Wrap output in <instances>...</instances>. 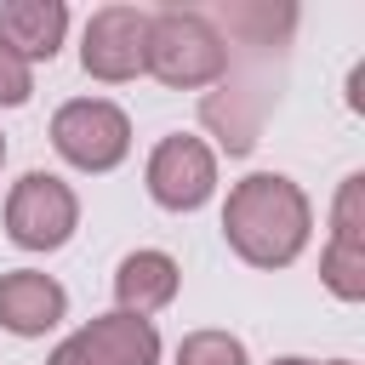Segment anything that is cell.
Here are the masks:
<instances>
[{
	"instance_id": "6da1fadb",
	"label": "cell",
	"mask_w": 365,
	"mask_h": 365,
	"mask_svg": "<svg viewBox=\"0 0 365 365\" xmlns=\"http://www.w3.org/2000/svg\"><path fill=\"white\" fill-rule=\"evenodd\" d=\"M308 228H314V205H308V194L291 177L257 171V177L228 188L222 240L234 245L240 262H251V268H291L302 257V245H308Z\"/></svg>"
},
{
	"instance_id": "7a4b0ae2",
	"label": "cell",
	"mask_w": 365,
	"mask_h": 365,
	"mask_svg": "<svg viewBox=\"0 0 365 365\" xmlns=\"http://www.w3.org/2000/svg\"><path fill=\"white\" fill-rule=\"evenodd\" d=\"M143 68L171 91H200V86H217L228 74V46L211 29V17L165 6V11H148Z\"/></svg>"
},
{
	"instance_id": "3957f363",
	"label": "cell",
	"mask_w": 365,
	"mask_h": 365,
	"mask_svg": "<svg viewBox=\"0 0 365 365\" xmlns=\"http://www.w3.org/2000/svg\"><path fill=\"white\" fill-rule=\"evenodd\" d=\"M51 148L80 171H114L131 154V120L108 97H74L51 114Z\"/></svg>"
},
{
	"instance_id": "277c9868",
	"label": "cell",
	"mask_w": 365,
	"mask_h": 365,
	"mask_svg": "<svg viewBox=\"0 0 365 365\" xmlns=\"http://www.w3.org/2000/svg\"><path fill=\"white\" fill-rule=\"evenodd\" d=\"M80 228V200L51 171H23L6 194V234L23 251H57Z\"/></svg>"
},
{
	"instance_id": "5b68a950",
	"label": "cell",
	"mask_w": 365,
	"mask_h": 365,
	"mask_svg": "<svg viewBox=\"0 0 365 365\" xmlns=\"http://www.w3.org/2000/svg\"><path fill=\"white\" fill-rule=\"evenodd\" d=\"M148 194L165 211H200L217 194V154L194 131H171L148 154Z\"/></svg>"
},
{
	"instance_id": "8992f818",
	"label": "cell",
	"mask_w": 365,
	"mask_h": 365,
	"mask_svg": "<svg viewBox=\"0 0 365 365\" xmlns=\"http://www.w3.org/2000/svg\"><path fill=\"white\" fill-rule=\"evenodd\" d=\"M143 40H148V11H137V6H103L86 23L80 68L91 80H103V86L137 80L143 74Z\"/></svg>"
},
{
	"instance_id": "52a82bcc",
	"label": "cell",
	"mask_w": 365,
	"mask_h": 365,
	"mask_svg": "<svg viewBox=\"0 0 365 365\" xmlns=\"http://www.w3.org/2000/svg\"><path fill=\"white\" fill-rule=\"evenodd\" d=\"M68 314V291L40 274V268H11L0 274V331L11 336H46Z\"/></svg>"
},
{
	"instance_id": "ba28073f",
	"label": "cell",
	"mask_w": 365,
	"mask_h": 365,
	"mask_svg": "<svg viewBox=\"0 0 365 365\" xmlns=\"http://www.w3.org/2000/svg\"><path fill=\"white\" fill-rule=\"evenodd\" d=\"M74 348L91 365H160V331L143 314H97L91 325L74 331Z\"/></svg>"
},
{
	"instance_id": "9c48e42d",
	"label": "cell",
	"mask_w": 365,
	"mask_h": 365,
	"mask_svg": "<svg viewBox=\"0 0 365 365\" xmlns=\"http://www.w3.org/2000/svg\"><path fill=\"white\" fill-rule=\"evenodd\" d=\"M68 34V6L63 0H0V40L34 68L51 63Z\"/></svg>"
},
{
	"instance_id": "30bf717a",
	"label": "cell",
	"mask_w": 365,
	"mask_h": 365,
	"mask_svg": "<svg viewBox=\"0 0 365 365\" xmlns=\"http://www.w3.org/2000/svg\"><path fill=\"white\" fill-rule=\"evenodd\" d=\"M177 279H182V268L165 251H131V257H120V268H114L120 314H143L148 319L154 308H165L177 297Z\"/></svg>"
},
{
	"instance_id": "8fae6325",
	"label": "cell",
	"mask_w": 365,
	"mask_h": 365,
	"mask_svg": "<svg viewBox=\"0 0 365 365\" xmlns=\"http://www.w3.org/2000/svg\"><path fill=\"white\" fill-rule=\"evenodd\" d=\"M319 274H325L331 297H342V302H359V297H365V251H359V245H336V240H331Z\"/></svg>"
},
{
	"instance_id": "7c38bea8",
	"label": "cell",
	"mask_w": 365,
	"mask_h": 365,
	"mask_svg": "<svg viewBox=\"0 0 365 365\" xmlns=\"http://www.w3.org/2000/svg\"><path fill=\"white\" fill-rule=\"evenodd\" d=\"M177 365H245V342L228 331H188L177 342Z\"/></svg>"
},
{
	"instance_id": "4fadbf2b",
	"label": "cell",
	"mask_w": 365,
	"mask_h": 365,
	"mask_svg": "<svg viewBox=\"0 0 365 365\" xmlns=\"http://www.w3.org/2000/svg\"><path fill=\"white\" fill-rule=\"evenodd\" d=\"M331 240H336V245H359V251H365V177H359V171H354V177L336 188Z\"/></svg>"
},
{
	"instance_id": "5bb4252c",
	"label": "cell",
	"mask_w": 365,
	"mask_h": 365,
	"mask_svg": "<svg viewBox=\"0 0 365 365\" xmlns=\"http://www.w3.org/2000/svg\"><path fill=\"white\" fill-rule=\"evenodd\" d=\"M34 97V68L0 40V108H17V103H29Z\"/></svg>"
},
{
	"instance_id": "9a60e30c",
	"label": "cell",
	"mask_w": 365,
	"mask_h": 365,
	"mask_svg": "<svg viewBox=\"0 0 365 365\" xmlns=\"http://www.w3.org/2000/svg\"><path fill=\"white\" fill-rule=\"evenodd\" d=\"M46 365H91V359H86V354L74 348V336H63V342L51 348V359H46Z\"/></svg>"
},
{
	"instance_id": "2e32d148",
	"label": "cell",
	"mask_w": 365,
	"mask_h": 365,
	"mask_svg": "<svg viewBox=\"0 0 365 365\" xmlns=\"http://www.w3.org/2000/svg\"><path fill=\"white\" fill-rule=\"evenodd\" d=\"M274 365H314V359H297V354H291V359H274Z\"/></svg>"
},
{
	"instance_id": "e0dca14e",
	"label": "cell",
	"mask_w": 365,
	"mask_h": 365,
	"mask_svg": "<svg viewBox=\"0 0 365 365\" xmlns=\"http://www.w3.org/2000/svg\"><path fill=\"white\" fill-rule=\"evenodd\" d=\"M325 365H354V359H325Z\"/></svg>"
},
{
	"instance_id": "ac0fdd59",
	"label": "cell",
	"mask_w": 365,
	"mask_h": 365,
	"mask_svg": "<svg viewBox=\"0 0 365 365\" xmlns=\"http://www.w3.org/2000/svg\"><path fill=\"white\" fill-rule=\"evenodd\" d=\"M0 165H6V137H0Z\"/></svg>"
}]
</instances>
